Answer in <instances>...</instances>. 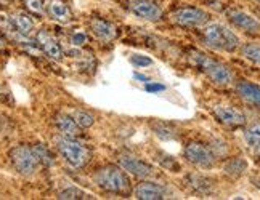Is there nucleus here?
I'll return each mask as SVG.
<instances>
[{
  "mask_svg": "<svg viewBox=\"0 0 260 200\" xmlns=\"http://www.w3.org/2000/svg\"><path fill=\"white\" fill-rule=\"evenodd\" d=\"M212 112L215 115V118L218 120L220 124L225 127H241L246 124V115L239 111V109L228 106V104H217L214 106Z\"/></svg>",
  "mask_w": 260,
  "mask_h": 200,
  "instance_id": "obj_8",
  "label": "nucleus"
},
{
  "mask_svg": "<svg viewBox=\"0 0 260 200\" xmlns=\"http://www.w3.org/2000/svg\"><path fill=\"white\" fill-rule=\"evenodd\" d=\"M90 27H92L93 35L100 40H103V42H111L117 35L116 27L111 23H108L105 19H100V18H93L92 21H90Z\"/></svg>",
  "mask_w": 260,
  "mask_h": 200,
  "instance_id": "obj_14",
  "label": "nucleus"
},
{
  "mask_svg": "<svg viewBox=\"0 0 260 200\" xmlns=\"http://www.w3.org/2000/svg\"><path fill=\"white\" fill-rule=\"evenodd\" d=\"M203 37L206 44L214 48V50H223V52H235L239 47V38L238 35L230 31L228 27L218 23H212L204 27Z\"/></svg>",
  "mask_w": 260,
  "mask_h": 200,
  "instance_id": "obj_3",
  "label": "nucleus"
},
{
  "mask_svg": "<svg viewBox=\"0 0 260 200\" xmlns=\"http://www.w3.org/2000/svg\"><path fill=\"white\" fill-rule=\"evenodd\" d=\"M236 92L249 104L260 107V85L252 82H239L236 85Z\"/></svg>",
  "mask_w": 260,
  "mask_h": 200,
  "instance_id": "obj_16",
  "label": "nucleus"
},
{
  "mask_svg": "<svg viewBox=\"0 0 260 200\" xmlns=\"http://www.w3.org/2000/svg\"><path fill=\"white\" fill-rule=\"evenodd\" d=\"M58 198L59 200H77V198H93V197L77 187H68L58 194Z\"/></svg>",
  "mask_w": 260,
  "mask_h": 200,
  "instance_id": "obj_25",
  "label": "nucleus"
},
{
  "mask_svg": "<svg viewBox=\"0 0 260 200\" xmlns=\"http://www.w3.org/2000/svg\"><path fill=\"white\" fill-rule=\"evenodd\" d=\"M244 139L251 147H257L260 144V124H254L244 130Z\"/></svg>",
  "mask_w": 260,
  "mask_h": 200,
  "instance_id": "obj_24",
  "label": "nucleus"
},
{
  "mask_svg": "<svg viewBox=\"0 0 260 200\" xmlns=\"http://www.w3.org/2000/svg\"><path fill=\"white\" fill-rule=\"evenodd\" d=\"M254 149H255V152H257V154H258V155H260V144H258V146H257V147H254Z\"/></svg>",
  "mask_w": 260,
  "mask_h": 200,
  "instance_id": "obj_31",
  "label": "nucleus"
},
{
  "mask_svg": "<svg viewBox=\"0 0 260 200\" xmlns=\"http://www.w3.org/2000/svg\"><path fill=\"white\" fill-rule=\"evenodd\" d=\"M134 77H135V78H138V80H142V82H145V84H146V82H149V78H148L146 75H142V74H137V72H135V74H134Z\"/></svg>",
  "mask_w": 260,
  "mask_h": 200,
  "instance_id": "obj_30",
  "label": "nucleus"
},
{
  "mask_svg": "<svg viewBox=\"0 0 260 200\" xmlns=\"http://www.w3.org/2000/svg\"><path fill=\"white\" fill-rule=\"evenodd\" d=\"M258 15H260V10H258Z\"/></svg>",
  "mask_w": 260,
  "mask_h": 200,
  "instance_id": "obj_33",
  "label": "nucleus"
},
{
  "mask_svg": "<svg viewBox=\"0 0 260 200\" xmlns=\"http://www.w3.org/2000/svg\"><path fill=\"white\" fill-rule=\"evenodd\" d=\"M145 90L149 93H157V92H164L166 87L162 84H153L151 80H149V82L145 84Z\"/></svg>",
  "mask_w": 260,
  "mask_h": 200,
  "instance_id": "obj_28",
  "label": "nucleus"
},
{
  "mask_svg": "<svg viewBox=\"0 0 260 200\" xmlns=\"http://www.w3.org/2000/svg\"><path fill=\"white\" fill-rule=\"evenodd\" d=\"M55 125L59 130V133L63 136H71V138H77L81 135V127L76 124V120L73 118V115L68 114H58L55 117Z\"/></svg>",
  "mask_w": 260,
  "mask_h": 200,
  "instance_id": "obj_15",
  "label": "nucleus"
},
{
  "mask_svg": "<svg viewBox=\"0 0 260 200\" xmlns=\"http://www.w3.org/2000/svg\"><path fill=\"white\" fill-rule=\"evenodd\" d=\"M128 10L135 16L148 19V21H157L162 12L153 0H128Z\"/></svg>",
  "mask_w": 260,
  "mask_h": 200,
  "instance_id": "obj_9",
  "label": "nucleus"
},
{
  "mask_svg": "<svg viewBox=\"0 0 260 200\" xmlns=\"http://www.w3.org/2000/svg\"><path fill=\"white\" fill-rule=\"evenodd\" d=\"M189 59H191V63L201 69L214 84L226 85L232 82V72H230V69L226 66H223L222 63L215 61V59L209 58L207 55L194 50V52L189 53Z\"/></svg>",
  "mask_w": 260,
  "mask_h": 200,
  "instance_id": "obj_4",
  "label": "nucleus"
},
{
  "mask_svg": "<svg viewBox=\"0 0 260 200\" xmlns=\"http://www.w3.org/2000/svg\"><path fill=\"white\" fill-rule=\"evenodd\" d=\"M186 181L189 183V186L193 187V191H196L198 194L201 195H209L214 189H212V183L209 181L207 178L199 176V175H189L186 178Z\"/></svg>",
  "mask_w": 260,
  "mask_h": 200,
  "instance_id": "obj_19",
  "label": "nucleus"
},
{
  "mask_svg": "<svg viewBox=\"0 0 260 200\" xmlns=\"http://www.w3.org/2000/svg\"><path fill=\"white\" fill-rule=\"evenodd\" d=\"M10 19H12V23L15 24L16 31H18L19 34L29 35V34L32 32V29H34V21H32L31 16H29V15H24V13H15Z\"/></svg>",
  "mask_w": 260,
  "mask_h": 200,
  "instance_id": "obj_20",
  "label": "nucleus"
},
{
  "mask_svg": "<svg viewBox=\"0 0 260 200\" xmlns=\"http://www.w3.org/2000/svg\"><path fill=\"white\" fill-rule=\"evenodd\" d=\"M93 179L106 192L119 194V195H127L130 192V179L116 165H105L100 170H96Z\"/></svg>",
  "mask_w": 260,
  "mask_h": 200,
  "instance_id": "obj_1",
  "label": "nucleus"
},
{
  "mask_svg": "<svg viewBox=\"0 0 260 200\" xmlns=\"http://www.w3.org/2000/svg\"><path fill=\"white\" fill-rule=\"evenodd\" d=\"M32 151H34V154H36V157L39 160V164H42L44 167H52L55 164V157H53L52 152H50V149L45 144L39 143V144L32 146Z\"/></svg>",
  "mask_w": 260,
  "mask_h": 200,
  "instance_id": "obj_21",
  "label": "nucleus"
},
{
  "mask_svg": "<svg viewBox=\"0 0 260 200\" xmlns=\"http://www.w3.org/2000/svg\"><path fill=\"white\" fill-rule=\"evenodd\" d=\"M257 2H260V0H257Z\"/></svg>",
  "mask_w": 260,
  "mask_h": 200,
  "instance_id": "obj_34",
  "label": "nucleus"
},
{
  "mask_svg": "<svg viewBox=\"0 0 260 200\" xmlns=\"http://www.w3.org/2000/svg\"><path fill=\"white\" fill-rule=\"evenodd\" d=\"M130 61H132V64H135L138 67H145V66H151L153 64V59L148 58V56H143V55H134Z\"/></svg>",
  "mask_w": 260,
  "mask_h": 200,
  "instance_id": "obj_27",
  "label": "nucleus"
},
{
  "mask_svg": "<svg viewBox=\"0 0 260 200\" xmlns=\"http://www.w3.org/2000/svg\"><path fill=\"white\" fill-rule=\"evenodd\" d=\"M247 170V162L243 157H235L230 158L223 165V173L230 178H239Z\"/></svg>",
  "mask_w": 260,
  "mask_h": 200,
  "instance_id": "obj_18",
  "label": "nucleus"
},
{
  "mask_svg": "<svg viewBox=\"0 0 260 200\" xmlns=\"http://www.w3.org/2000/svg\"><path fill=\"white\" fill-rule=\"evenodd\" d=\"M167 189L157 183H142L135 189V197L138 200H161L166 198Z\"/></svg>",
  "mask_w": 260,
  "mask_h": 200,
  "instance_id": "obj_13",
  "label": "nucleus"
},
{
  "mask_svg": "<svg viewBox=\"0 0 260 200\" xmlns=\"http://www.w3.org/2000/svg\"><path fill=\"white\" fill-rule=\"evenodd\" d=\"M10 158H12V164L16 168V172L24 176L32 175L39 165V160L32 151V147H29V146L13 147L12 151H10Z\"/></svg>",
  "mask_w": 260,
  "mask_h": 200,
  "instance_id": "obj_5",
  "label": "nucleus"
},
{
  "mask_svg": "<svg viewBox=\"0 0 260 200\" xmlns=\"http://www.w3.org/2000/svg\"><path fill=\"white\" fill-rule=\"evenodd\" d=\"M71 42H73V45H76V47H81V45H84V44L87 42V35H85L84 32H76V34L73 35V38H71Z\"/></svg>",
  "mask_w": 260,
  "mask_h": 200,
  "instance_id": "obj_29",
  "label": "nucleus"
},
{
  "mask_svg": "<svg viewBox=\"0 0 260 200\" xmlns=\"http://www.w3.org/2000/svg\"><path fill=\"white\" fill-rule=\"evenodd\" d=\"M185 158L199 168H211L215 164V155L201 143H189L185 147Z\"/></svg>",
  "mask_w": 260,
  "mask_h": 200,
  "instance_id": "obj_7",
  "label": "nucleus"
},
{
  "mask_svg": "<svg viewBox=\"0 0 260 200\" xmlns=\"http://www.w3.org/2000/svg\"><path fill=\"white\" fill-rule=\"evenodd\" d=\"M73 118L76 120V124L81 127V128H88L92 127L93 122H95V117L87 112V111H81V109H76V111H73Z\"/></svg>",
  "mask_w": 260,
  "mask_h": 200,
  "instance_id": "obj_23",
  "label": "nucleus"
},
{
  "mask_svg": "<svg viewBox=\"0 0 260 200\" xmlns=\"http://www.w3.org/2000/svg\"><path fill=\"white\" fill-rule=\"evenodd\" d=\"M172 23L177 26H183V27H199L204 26L209 19V15L201 8H194V7H185V8H178L171 15Z\"/></svg>",
  "mask_w": 260,
  "mask_h": 200,
  "instance_id": "obj_6",
  "label": "nucleus"
},
{
  "mask_svg": "<svg viewBox=\"0 0 260 200\" xmlns=\"http://www.w3.org/2000/svg\"><path fill=\"white\" fill-rule=\"evenodd\" d=\"M55 143H56V149L59 151V154H61L66 162L74 168L85 167L90 162V158H92V151H90L85 144L79 143L76 138L61 135L55 138Z\"/></svg>",
  "mask_w": 260,
  "mask_h": 200,
  "instance_id": "obj_2",
  "label": "nucleus"
},
{
  "mask_svg": "<svg viewBox=\"0 0 260 200\" xmlns=\"http://www.w3.org/2000/svg\"><path fill=\"white\" fill-rule=\"evenodd\" d=\"M37 44L42 48V52L52 59H61L63 58V50L59 47L58 40L48 34L47 31H41L37 34Z\"/></svg>",
  "mask_w": 260,
  "mask_h": 200,
  "instance_id": "obj_12",
  "label": "nucleus"
},
{
  "mask_svg": "<svg viewBox=\"0 0 260 200\" xmlns=\"http://www.w3.org/2000/svg\"><path fill=\"white\" fill-rule=\"evenodd\" d=\"M228 19L232 21L236 27L243 29L246 32H260V21L251 15H247L239 10H228Z\"/></svg>",
  "mask_w": 260,
  "mask_h": 200,
  "instance_id": "obj_11",
  "label": "nucleus"
},
{
  "mask_svg": "<svg viewBox=\"0 0 260 200\" xmlns=\"http://www.w3.org/2000/svg\"><path fill=\"white\" fill-rule=\"evenodd\" d=\"M241 53L246 59L260 66V45L258 44H244L241 47Z\"/></svg>",
  "mask_w": 260,
  "mask_h": 200,
  "instance_id": "obj_22",
  "label": "nucleus"
},
{
  "mask_svg": "<svg viewBox=\"0 0 260 200\" xmlns=\"http://www.w3.org/2000/svg\"><path fill=\"white\" fill-rule=\"evenodd\" d=\"M0 48H4V40L0 38Z\"/></svg>",
  "mask_w": 260,
  "mask_h": 200,
  "instance_id": "obj_32",
  "label": "nucleus"
},
{
  "mask_svg": "<svg viewBox=\"0 0 260 200\" xmlns=\"http://www.w3.org/2000/svg\"><path fill=\"white\" fill-rule=\"evenodd\" d=\"M119 165H121L125 172L132 173L138 178H148L153 175V167L132 155H121L119 157Z\"/></svg>",
  "mask_w": 260,
  "mask_h": 200,
  "instance_id": "obj_10",
  "label": "nucleus"
},
{
  "mask_svg": "<svg viewBox=\"0 0 260 200\" xmlns=\"http://www.w3.org/2000/svg\"><path fill=\"white\" fill-rule=\"evenodd\" d=\"M48 13L53 19L59 23H68L73 18V13L69 7L63 2V0H50L48 2Z\"/></svg>",
  "mask_w": 260,
  "mask_h": 200,
  "instance_id": "obj_17",
  "label": "nucleus"
},
{
  "mask_svg": "<svg viewBox=\"0 0 260 200\" xmlns=\"http://www.w3.org/2000/svg\"><path fill=\"white\" fill-rule=\"evenodd\" d=\"M23 5L34 15H44V2L42 0H21Z\"/></svg>",
  "mask_w": 260,
  "mask_h": 200,
  "instance_id": "obj_26",
  "label": "nucleus"
}]
</instances>
